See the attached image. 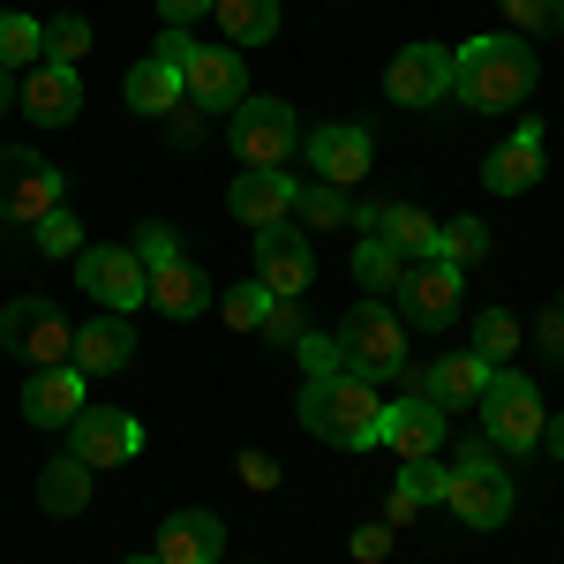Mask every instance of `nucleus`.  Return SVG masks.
I'll return each instance as SVG.
<instances>
[{
  "label": "nucleus",
  "instance_id": "f257e3e1",
  "mask_svg": "<svg viewBox=\"0 0 564 564\" xmlns=\"http://www.w3.org/2000/svg\"><path fill=\"white\" fill-rule=\"evenodd\" d=\"M534 84H542V61L512 31H481L452 53V98L475 106V113H512L534 98Z\"/></svg>",
  "mask_w": 564,
  "mask_h": 564
},
{
  "label": "nucleus",
  "instance_id": "f03ea898",
  "mask_svg": "<svg viewBox=\"0 0 564 564\" xmlns=\"http://www.w3.org/2000/svg\"><path fill=\"white\" fill-rule=\"evenodd\" d=\"M302 430L339 444V452H369L384 436V399H377V384H361L347 369L339 377H308L302 384Z\"/></svg>",
  "mask_w": 564,
  "mask_h": 564
},
{
  "label": "nucleus",
  "instance_id": "7ed1b4c3",
  "mask_svg": "<svg viewBox=\"0 0 564 564\" xmlns=\"http://www.w3.org/2000/svg\"><path fill=\"white\" fill-rule=\"evenodd\" d=\"M444 505H452L459 527H481V534L512 520V475H505V452L489 436L459 444V467L444 475Z\"/></svg>",
  "mask_w": 564,
  "mask_h": 564
},
{
  "label": "nucleus",
  "instance_id": "20e7f679",
  "mask_svg": "<svg viewBox=\"0 0 564 564\" xmlns=\"http://www.w3.org/2000/svg\"><path fill=\"white\" fill-rule=\"evenodd\" d=\"M339 354H347V377L391 384V377L406 369V324H399L384 302H354L347 324H339Z\"/></svg>",
  "mask_w": 564,
  "mask_h": 564
},
{
  "label": "nucleus",
  "instance_id": "39448f33",
  "mask_svg": "<svg viewBox=\"0 0 564 564\" xmlns=\"http://www.w3.org/2000/svg\"><path fill=\"white\" fill-rule=\"evenodd\" d=\"M481 436L505 452V459H520V452H542V391L527 384V377H512V369H497L489 377V391H481Z\"/></svg>",
  "mask_w": 564,
  "mask_h": 564
},
{
  "label": "nucleus",
  "instance_id": "423d86ee",
  "mask_svg": "<svg viewBox=\"0 0 564 564\" xmlns=\"http://www.w3.org/2000/svg\"><path fill=\"white\" fill-rule=\"evenodd\" d=\"M68 347H76V324L61 316V302L15 294L0 308V354H15L23 369H53V361H68Z\"/></svg>",
  "mask_w": 564,
  "mask_h": 564
},
{
  "label": "nucleus",
  "instance_id": "0eeeda50",
  "mask_svg": "<svg viewBox=\"0 0 564 564\" xmlns=\"http://www.w3.org/2000/svg\"><path fill=\"white\" fill-rule=\"evenodd\" d=\"M76 286H84L90 302L106 308V316H129V308L151 302V263L135 257V249H84L76 257Z\"/></svg>",
  "mask_w": 564,
  "mask_h": 564
},
{
  "label": "nucleus",
  "instance_id": "6e6552de",
  "mask_svg": "<svg viewBox=\"0 0 564 564\" xmlns=\"http://www.w3.org/2000/svg\"><path fill=\"white\" fill-rule=\"evenodd\" d=\"M68 204V174L39 159V151H0V218H23V226H39L45 212H61Z\"/></svg>",
  "mask_w": 564,
  "mask_h": 564
},
{
  "label": "nucleus",
  "instance_id": "1a4fd4ad",
  "mask_svg": "<svg viewBox=\"0 0 564 564\" xmlns=\"http://www.w3.org/2000/svg\"><path fill=\"white\" fill-rule=\"evenodd\" d=\"M226 121H234L241 166H286V159L302 151V121H294V106H279V98H241Z\"/></svg>",
  "mask_w": 564,
  "mask_h": 564
},
{
  "label": "nucleus",
  "instance_id": "9d476101",
  "mask_svg": "<svg viewBox=\"0 0 564 564\" xmlns=\"http://www.w3.org/2000/svg\"><path fill=\"white\" fill-rule=\"evenodd\" d=\"M68 452L84 459L90 475H98V467H129L135 452H143V422L121 414V406H84V414L68 422Z\"/></svg>",
  "mask_w": 564,
  "mask_h": 564
},
{
  "label": "nucleus",
  "instance_id": "9b49d317",
  "mask_svg": "<svg viewBox=\"0 0 564 564\" xmlns=\"http://www.w3.org/2000/svg\"><path fill=\"white\" fill-rule=\"evenodd\" d=\"M391 294H399V324L444 332V324L459 316V271L444 257H422V263H406V279H399Z\"/></svg>",
  "mask_w": 564,
  "mask_h": 564
},
{
  "label": "nucleus",
  "instance_id": "f8f14e48",
  "mask_svg": "<svg viewBox=\"0 0 564 564\" xmlns=\"http://www.w3.org/2000/svg\"><path fill=\"white\" fill-rule=\"evenodd\" d=\"M181 90H188V106H204V113H234V106L249 98V84H241V53H234V45H188Z\"/></svg>",
  "mask_w": 564,
  "mask_h": 564
},
{
  "label": "nucleus",
  "instance_id": "ddd939ff",
  "mask_svg": "<svg viewBox=\"0 0 564 564\" xmlns=\"http://www.w3.org/2000/svg\"><path fill=\"white\" fill-rule=\"evenodd\" d=\"M257 279L271 302H302L308 286H316V257H308V241L294 226H263L257 234Z\"/></svg>",
  "mask_w": 564,
  "mask_h": 564
},
{
  "label": "nucleus",
  "instance_id": "4468645a",
  "mask_svg": "<svg viewBox=\"0 0 564 564\" xmlns=\"http://www.w3.org/2000/svg\"><path fill=\"white\" fill-rule=\"evenodd\" d=\"M384 98L391 106H436V98H452V53L430 39L399 45V61L384 68Z\"/></svg>",
  "mask_w": 564,
  "mask_h": 564
},
{
  "label": "nucleus",
  "instance_id": "2eb2a0df",
  "mask_svg": "<svg viewBox=\"0 0 564 564\" xmlns=\"http://www.w3.org/2000/svg\"><path fill=\"white\" fill-rule=\"evenodd\" d=\"M294 188H302V181L286 174V166H241V174H234V188H226V212L241 218V226H286V218H294Z\"/></svg>",
  "mask_w": 564,
  "mask_h": 564
},
{
  "label": "nucleus",
  "instance_id": "dca6fc26",
  "mask_svg": "<svg viewBox=\"0 0 564 564\" xmlns=\"http://www.w3.org/2000/svg\"><path fill=\"white\" fill-rule=\"evenodd\" d=\"M84 369L76 361H53V369H31L23 377V422H39V430H68L76 414H84L90 399H84Z\"/></svg>",
  "mask_w": 564,
  "mask_h": 564
},
{
  "label": "nucleus",
  "instance_id": "f3484780",
  "mask_svg": "<svg viewBox=\"0 0 564 564\" xmlns=\"http://www.w3.org/2000/svg\"><path fill=\"white\" fill-rule=\"evenodd\" d=\"M15 106H23L39 129H68V121L84 113V84H76V68H61V61H39V68L15 84Z\"/></svg>",
  "mask_w": 564,
  "mask_h": 564
},
{
  "label": "nucleus",
  "instance_id": "a211bd4d",
  "mask_svg": "<svg viewBox=\"0 0 564 564\" xmlns=\"http://www.w3.org/2000/svg\"><path fill=\"white\" fill-rule=\"evenodd\" d=\"M369 159H377V143H369V129H354V121H332V129L308 135V166H316L324 188H354V181L369 174Z\"/></svg>",
  "mask_w": 564,
  "mask_h": 564
},
{
  "label": "nucleus",
  "instance_id": "6ab92c4d",
  "mask_svg": "<svg viewBox=\"0 0 564 564\" xmlns=\"http://www.w3.org/2000/svg\"><path fill=\"white\" fill-rule=\"evenodd\" d=\"M377 444H391L399 459H436L444 452V406L422 399V391H406L399 406H384V436Z\"/></svg>",
  "mask_w": 564,
  "mask_h": 564
},
{
  "label": "nucleus",
  "instance_id": "aec40b11",
  "mask_svg": "<svg viewBox=\"0 0 564 564\" xmlns=\"http://www.w3.org/2000/svg\"><path fill=\"white\" fill-rule=\"evenodd\" d=\"M68 361L84 369V377H121L135 361V332H129V316H90V324H76V347H68Z\"/></svg>",
  "mask_w": 564,
  "mask_h": 564
},
{
  "label": "nucleus",
  "instance_id": "412c9836",
  "mask_svg": "<svg viewBox=\"0 0 564 564\" xmlns=\"http://www.w3.org/2000/svg\"><path fill=\"white\" fill-rule=\"evenodd\" d=\"M151 308H159V316H174V324H188V316H204V308H212V279H204L188 257L151 263Z\"/></svg>",
  "mask_w": 564,
  "mask_h": 564
},
{
  "label": "nucleus",
  "instance_id": "4be33fe9",
  "mask_svg": "<svg viewBox=\"0 0 564 564\" xmlns=\"http://www.w3.org/2000/svg\"><path fill=\"white\" fill-rule=\"evenodd\" d=\"M218 550H226L218 512H174V520L159 527V550L151 557L159 564H218Z\"/></svg>",
  "mask_w": 564,
  "mask_h": 564
},
{
  "label": "nucleus",
  "instance_id": "5701e85b",
  "mask_svg": "<svg viewBox=\"0 0 564 564\" xmlns=\"http://www.w3.org/2000/svg\"><path fill=\"white\" fill-rule=\"evenodd\" d=\"M534 181H542V121H527V129L481 166V188H489V196H527Z\"/></svg>",
  "mask_w": 564,
  "mask_h": 564
},
{
  "label": "nucleus",
  "instance_id": "b1692460",
  "mask_svg": "<svg viewBox=\"0 0 564 564\" xmlns=\"http://www.w3.org/2000/svg\"><path fill=\"white\" fill-rule=\"evenodd\" d=\"M489 377H497V369H489L481 354H444V361H430V369H422V391H430L436 406L452 414V406H481Z\"/></svg>",
  "mask_w": 564,
  "mask_h": 564
},
{
  "label": "nucleus",
  "instance_id": "393cba45",
  "mask_svg": "<svg viewBox=\"0 0 564 564\" xmlns=\"http://www.w3.org/2000/svg\"><path fill=\"white\" fill-rule=\"evenodd\" d=\"M444 475H452V467H436V459H399V481H391V497H384V520L406 527L422 505H444Z\"/></svg>",
  "mask_w": 564,
  "mask_h": 564
},
{
  "label": "nucleus",
  "instance_id": "a878e982",
  "mask_svg": "<svg viewBox=\"0 0 564 564\" xmlns=\"http://www.w3.org/2000/svg\"><path fill=\"white\" fill-rule=\"evenodd\" d=\"M129 106H135V113H151V121H166V113L181 106V68H174V61H159V53H143V61L129 68Z\"/></svg>",
  "mask_w": 564,
  "mask_h": 564
},
{
  "label": "nucleus",
  "instance_id": "bb28decb",
  "mask_svg": "<svg viewBox=\"0 0 564 564\" xmlns=\"http://www.w3.org/2000/svg\"><path fill=\"white\" fill-rule=\"evenodd\" d=\"M39 505L53 512V520H76V512L90 505V467L76 459V452H68V459H45V467H39Z\"/></svg>",
  "mask_w": 564,
  "mask_h": 564
},
{
  "label": "nucleus",
  "instance_id": "cd10ccee",
  "mask_svg": "<svg viewBox=\"0 0 564 564\" xmlns=\"http://www.w3.org/2000/svg\"><path fill=\"white\" fill-rule=\"evenodd\" d=\"M377 241H391L406 263H422V257H436V218L414 212V204H384V218H377Z\"/></svg>",
  "mask_w": 564,
  "mask_h": 564
},
{
  "label": "nucleus",
  "instance_id": "c85d7f7f",
  "mask_svg": "<svg viewBox=\"0 0 564 564\" xmlns=\"http://www.w3.org/2000/svg\"><path fill=\"white\" fill-rule=\"evenodd\" d=\"M212 15L234 45H263L279 31V0H212Z\"/></svg>",
  "mask_w": 564,
  "mask_h": 564
},
{
  "label": "nucleus",
  "instance_id": "c756f323",
  "mask_svg": "<svg viewBox=\"0 0 564 564\" xmlns=\"http://www.w3.org/2000/svg\"><path fill=\"white\" fill-rule=\"evenodd\" d=\"M467 354H481L489 369H505V361L520 354V316H512V308H481L475 316V347Z\"/></svg>",
  "mask_w": 564,
  "mask_h": 564
},
{
  "label": "nucleus",
  "instance_id": "7c9ffc66",
  "mask_svg": "<svg viewBox=\"0 0 564 564\" xmlns=\"http://www.w3.org/2000/svg\"><path fill=\"white\" fill-rule=\"evenodd\" d=\"M436 257L452 263V271L481 263L489 257V226H481V218H444V226H436Z\"/></svg>",
  "mask_w": 564,
  "mask_h": 564
},
{
  "label": "nucleus",
  "instance_id": "2f4dec72",
  "mask_svg": "<svg viewBox=\"0 0 564 564\" xmlns=\"http://www.w3.org/2000/svg\"><path fill=\"white\" fill-rule=\"evenodd\" d=\"M354 279H361V286H399V279H406V257H399L391 241H377V234H361V241H354Z\"/></svg>",
  "mask_w": 564,
  "mask_h": 564
},
{
  "label": "nucleus",
  "instance_id": "473e14b6",
  "mask_svg": "<svg viewBox=\"0 0 564 564\" xmlns=\"http://www.w3.org/2000/svg\"><path fill=\"white\" fill-rule=\"evenodd\" d=\"M31 241H39L45 257H84L90 241H84V218L68 212V204H61V212H45L39 226H31Z\"/></svg>",
  "mask_w": 564,
  "mask_h": 564
},
{
  "label": "nucleus",
  "instance_id": "72a5a7b5",
  "mask_svg": "<svg viewBox=\"0 0 564 564\" xmlns=\"http://www.w3.org/2000/svg\"><path fill=\"white\" fill-rule=\"evenodd\" d=\"M45 53V23L39 15H0V68H23Z\"/></svg>",
  "mask_w": 564,
  "mask_h": 564
},
{
  "label": "nucleus",
  "instance_id": "f704fd0d",
  "mask_svg": "<svg viewBox=\"0 0 564 564\" xmlns=\"http://www.w3.org/2000/svg\"><path fill=\"white\" fill-rule=\"evenodd\" d=\"M294 212H302L308 226H354L347 188H324V181H308V188H294Z\"/></svg>",
  "mask_w": 564,
  "mask_h": 564
},
{
  "label": "nucleus",
  "instance_id": "c9c22d12",
  "mask_svg": "<svg viewBox=\"0 0 564 564\" xmlns=\"http://www.w3.org/2000/svg\"><path fill=\"white\" fill-rule=\"evenodd\" d=\"M84 53H90V23H84V15H53V23H45V61L76 68Z\"/></svg>",
  "mask_w": 564,
  "mask_h": 564
},
{
  "label": "nucleus",
  "instance_id": "e433bc0d",
  "mask_svg": "<svg viewBox=\"0 0 564 564\" xmlns=\"http://www.w3.org/2000/svg\"><path fill=\"white\" fill-rule=\"evenodd\" d=\"M218 308H226V324H234V332H257L263 308H271V294H263V279H249V286H226Z\"/></svg>",
  "mask_w": 564,
  "mask_h": 564
},
{
  "label": "nucleus",
  "instance_id": "4c0bfd02",
  "mask_svg": "<svg viewBox=\"0 0 564 564\" xmlns=\"http://www.w3.org/2000/svg\"><path fill=\"white\" fill-rule=\"evenodd\" d=\"M505 15L520 23L527 39H550V31H564V0H505Z\"/></svg>",
  "mask_w": 564,
  "mask_h": 564
},
{
  "label": "nucleus",
  "instance_id": "58836bf2",
  "mask_svg": "<svg viewBox=\"0 0 564 564\" xmlns=\"http://www.w3.org/2000/svg\"><path fill=\"white\" fill-rule=\"evenodd\" d=\"M294 347H302V369H308V377H339V369H347V354H339V332H302Z\"/></svg>",
  "mask_w": 564,
  "mask_h": 564
},
{
  "label": "nucleus",
  "instance_id": "ea45409f",
  "mask_svg": "<svg viewBox=\"0 0 564 564\" xmlns=\"http://www.w3.org/2000/svg\"><path fill=\"white\" fill-rule=\"evenodd\" d=\"M391 542H399V527L377 520V527H354L347 550H354V564H384V557H391Z\"/></svg>",
  "mask_w": 564,
  "mask_h": 564
},
{
  "label": "nucleus",
  "instance_id": "a19ab883",
  "mask_svg": "<svg viewBox=\"0 0 564 564\" xmlns=\"http://www.w3.org/2000/svg\"><path fill=\"white\" fill-rule=\"evenodd\" d=\"M257 332H263V339H279V347H294V339H302V302H271Z\"/></svg>",
  "mask_w": 564,
  "mask_h": 564
},
{
  "label": "nucleus",
  "instance_id": "79ce46f5",
  "mask_svg": "<svg viewBox=\"0 0 564 564\" xmlns=\"http://www.w3.org/2000/svg\"><path fill=\"white\" fill-rule=\"evenodd\" d=\"M166 135H174L181 151H196V143H204V106H188V98H181L174 113H166Z\"/></svg>",
  "mask_w": 564,
  "mask_h": 564
},
{
  "label": "nucleus",
  "instance_id": "37998d69",
  "mask_svg": "<svg viewBox=\"0 0 564 564\" xmlns=\"http://www.w3.org/2000/svg\"><path fill=\"white\" fill-rule=\"evenodd\" d=\"M135 257H143V263H166V257H181V249H174V226H159V218H151V226L135 234Z\"/></svg>",
  "mask_w": 564,
  "mask_h": 564
},
{
  "label": "nucleus",
  "instance_id": "c03bdc74",
  "mask_svg": "<svg viewBox=\"0 0 564 564\" xmlns=\"http://www.w3.org/2000/svg\"><path fill=\"white\" fill-rule=\"evenodd\" d=\"M241 481H249V489H279V459H263V452H241Z\"/></svg>",
  "mask_w": 564,
  "mask_h": 564
},
{
  "label": "nucleus",
  "instance_id": "a18cd8bd",
  "mask_svg": "<svg viewBox=\"0 0 564 564\" xmlns=\"http://www.w3.org/2000/svg\"><path fill=\"white\" fill-rule=\"evenodd\" d=\"M159 15H166V31H188L196 15H212V0H159Z\"/></svg>",
  "mask_w": 564,
  "mask_h": 564
},
{
  "label": "nucleus",
  "instance_id": "49530a36",
  "mask_svg": "<svg viewBox=\"0 0 564 564\" xmlns=\"http://www.w3.org/2000/svg\"><path fill=\"white\" fill-rule=\"evenodd\" d=\"M542 354L564 361V316H557V308H542Z\"/></svg>",
  "mask_w": 564,
  "mask_h": 564
},
{
  "label": "nucleus",
  "instance_id": "de8ad7c7",
  "mask_svg": "<svg viewBox=\"0 0 564 564\" xmlns=\"http://www.w3.org/2000/svg\"><path fill=\"white\" fill-rule=\"evenodd\" d=\"M188 45H196L188 31H166V39H159V61H174V68H181V61H188Z\"/></svg>",
  "mask_w": 564,
  "mask_h": 564
},
{
  "label": "nucleus",
  "instance_id": "09e8293b",
  "mask_svg": "<svg viewBox=\"0 0 564 564\" xmlns=\"http://www.w3.org/2000/svg\"><path fill=\"white\" fill-rule=\"evenodd\" d=\"M542 452H550V459H564V422H550V430H542Z\"/></svg>",
  "mask_w": 564,
  "mask_h": 564
},
{
  "label": "nucleus",
  "instance_id": "8fccbe9b",
  "mask_svg": "<svg viewBox=\"0 0 564 564\" xmlns=\"http://www.w3.org/2000/svg\"><path fill=\"white\" fill-rule=\"evenodd\" d=\"M15 106V68H0V113Z\"/></svg>",
  "mask_w": 564,
  "mask_h": 564
},
{
  "label": "nucleus",
  "instance_id": "3c124183",
  "mask_svg": "<svg viewBox=\"0 0 564 564\" xmlns=\"http://www.w3.org/2000/svg\"><path fill=\"white\" fill-rule=\"evenodd\" d=\"M129 564H159V557H129Z\"/></svg>",
  "mask_w": 564,
  "mask_h": 564
},
{
  "label": "nucleus",
  "instance_id": "603ef678",
  "mask_svg": "<svg viewBox=\"0 0 564 564\" xmlns=\"http://www.w3.org/2000/svg\"><path fill=\"white\" fill-rule=\"evenodd\" d=\"M557 316H564V302H557Z\"/></svg>",
  "mask_w": 564,
  "mask_h": 564
}]
</instances>
